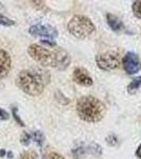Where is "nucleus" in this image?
Listing matches in <instances>:
<instances>
[{"label":"nucleus","instance_id":"obj_13","mask_svg":"<svg viewBox=\"0 0 141 159\" xmlns=\"http://www.w3.org/2000/svg\"><path fill=\"white\" fill-rule=\"evenodd\" d=\"M87 153V148L85 147H78L72 150V155L74 159H82Z\"/></svg>","mask_w":141,"mask_h":159},{"label":"nucleus","instance_id":"obj_4","mask_svg":"<svg viewBox=\"0 0 141 159\" xmlns=\"http://www.w3.org/2000/svg\"><path fill=\"white\" fill-rule=\"evenodd\" d=\"M68 31L74 37L84 39L90 36L96 30L93 22L83 15H74L68 22Z\"/></svg>","mask_w":141,"mask_h":159},{"label":"nucleus","instance_id":"obj_2","mask_svg":"<svg viewBox=\"0 0 141 159\" xmlns=\"http://www.w3.org/2000/svg\"><path fill=\"white\" fill-rule=\"evenodd\" d=\"M49 71L42 68H33L21 71L17 76V85L29 96L36 97L43 93L46 86L50 83Z\"/></svg>","mask_w":141,"mask_h":159},{"label":"nucleus","instance_id":"obj_24","mask_svg":"<svg viewBox=\"0 0 141 159\" xmlns=\"http://www.w3.org/2000/svg\"><path fill=\"white\" fill-rule=\"evenodd\" d=\"M6 154H7V152L4 150H0V157H3Z\"/></svg>","mask_w":141,"mask_h":159},{"label":"nucleus","instance_id":"obj_1","mask_svg":"<svg viewBox=\"0 0 141 159\" xmlns=\"http://www.w3.org/2000/svg\"><path fill=\"white\" fill-rule=\"evenodd\" d=\"M28 53L35 61L43 67H53L64 70L70 64V56L63 48L57 47L48 49L38 43H32L28 48Z\"/></svg>","mask_w":141,"mask_h":159},{"label":"nucleus","instance_id":"obj_8","mask_svg":"<svg viewBox=\"0 0 141 159\" xmlns=\"http://www.w3.org/2000/svg\"><path fill=\"white\" fill-rule=\"evenodd\" d=\"M72 78H73V81L75 82L76 84L82 85V86H91L92 84H93L92 78L85 68H82V67L75 68V70L73 71Z\"/></svg>","mask_w":141,"mask_h":159},{"label":"nucleus","instance_id":"obj_9","mask_svg":"<svg viewBox=\"0 0 141 159\" xmlns=\"http://www.w3.org/2000/svg\"><path fill=\"white\" fill-rule=\"evenodd\" d=\"M12 68L11 56L6 50L0 49V80L7 76Z\"/></svg>","mask_w":141,"mask_h":159},{"label":"nucleus","instance_id":"obj_18","mask_svg":"<svg viewBox=\"0 0 141 159\" xmlns=\"http://www.w3.org/2000/svg\"><path fill=\"white\" fill-rule=\"evenodd\" d=\"M20 159H39V157L35 152H27L24 155H21Z\"/></svg>","mask_w":141,"mask_h":159},{"label":"nucleus","instance_id":"obj_5","mask_svg":"<svg viewBox=\"0 0 141 159\" xmlns=\"http://www.w3.org/2000/svg\"><path fill=\"white\" fill-rule=\"evenodd\" d=\"M97 66L104 71H111L120 67V61L118 55L114 53H102L96 56Z\"/></svg>","mask_w":141,"mask_h":159},{"label":"nucleus","instance_id":"obj_20","mask_svg":"<svg viewBox=\"0 0 141 159\" xmlns=\"http://www.w3.org/2000/svg\"><path fill=\"white\" fill-rule=\"evenodd\" d=\"M106 142L108 143L109 145H111V147H114V145L117 144V137L115 135H109L108 137L106 138Z\"/></svg>","mask_w":141,"mask_h":159},{"label":"nucleus","instance_id":"obj_23","mask_svg":"<svg viewBox=\"0 0 141 159\" xmlns=\"http://www.w3.org/2000/svg\"><path fill=\"white\" fill-rule=\"evenodd\" d=\"M136 156H137L138 158L141 159V144L139 145V147H138L137 151H136Z\"/></svg>","mask_w":141,"mask_h":159},{"label":"nucleus","instance_id":"obj_16","mask_svg":"<svg viewBox=\"0 0 141 159\" xmlns=\"http://www.w3.org/2000/svg\"><path fill=\"white\" fill-rule=\"evenodd\" d=\"M15 21L7 17L3 16V15L0 14V25H4V27H11V25H14Z\"/></svg>","mask_w":141,"mask_h":159},{"label":"nucleus","instance_id":"obj_7","mask_svg":"<svg viewBox=\"0 0 141 159\" xmlns=\"http://www.w3.org/2000/svg\"><path fill=\"white\" fill-rule=\"evenodd\" d=\"M123 67L129 74H135L141 70V61L134 52H127L123 58Z\"/></svg>","mask_w":141,"mask_h":159},{"label":"nucleus","instance_id":"obj_6","mask_svg":"<svg viewBox=\"0 0 141 159\" xmlns=\"http://www.w3.org/2000/svg\"><path fill=\"white\" fill-rule=\"evenodd\" d=\"M29 33L34 37H46L48 39L53 40L57 37L58 32L55 28L49 25H35L29 29Z\"/></svg>","mask_w":141,"mask_h":159},{"label":"nucleus","instance_id":"obj_22","mask_svg":"<svg viewBox=\"0 0 141 159\" xmlns=\"http://www.w3.org/2000/svg\"><path fill=\"white\" fill-rule=\"evenodd\" d=\"M9 114L6 111V110L0 108V121H6V120L9 119Z\"/></svg>","mask_w":141,"mask_h":159},{"label":"nucleus","instance_id":"obj_21","mask_svg":"<svg viewBox=\"0 0 141 159\" xmlns=\"http://www.w3.org/2000/svg\"><path fill=\"white\" fill-rule=\"evenodd\" d=\"M48 159H66V158L63 157L61 154L52 152V153H50L49 155H48Z\"/></svg>","mask_w":141,"mask_h":159},{"label":"nucleus","instance_id":"obj_14","mask_svg":"<svg viewBox=\"0 0 141 159\" xmlns=\"http://www.w3.org/2000/svg\"><path fill=\"white\" fill-rule=\"evenodd\" d=\"M133 12H134V15L137 18L141 19V0H137V1L133 2L132 6Z\"/></svg>","mask_w":141,"mask_h":159},{"label":"nucleus","instance_id":"obj_15","mask_svg":"<svg viewBox=\"0 0 141 159\" xmlns=\"http://www.w3.org/2000/svg\"><path fill=\"white\" fill-rule=\"evenodd\" d=\"M87 153H91L92 155L99 156L102 154V148L98 144H91L87 148Z\"/></svg>","mask_w":141,"mask_h":159},{"label":"nucleus","instance_id":"obj_10","mask_svg":"<svg viewBox=\"0 0 141 159\" xmlns=\"http://www.w3.org/2000/svg\"><path fill=\"white\" fill-rule=\"evenodd\" d=\"M106 19H107V24H108L111 30L118 32V31H121L124 29V25H123L122 20L119 17L115 16V15L111 14V13H107Z\"/></svg>","mask_w":141,"mask_h":159},{"label":"nucleus","instance_id":"obj_25","mask_svg":"<svg viewBox=\"0 0 141 159\" xmlns=\"http://www.w3.org/2000/svg\"><path fill=\"white\" fill-rule=\"evenodd\" d=\"M7 156H9V158H12L13 157V153L9 152V153H7Z\"/></svg>","mask_w":141,"mask_h":159},{"label":"nucleus","instance_id":"obj_26","mask_svg":"<svg viewBox=\"0 0 141 159\" xmlns=\"http://www.w3.org/2000/svg\"><path fill=\"white\" fill-rule=\"evenodd\" d=\"M140 78H141V76H140Z\"/></svg>","mask_w":141,"mask_h":159},{"label":"nucleus","instance_id":"obj_17","mask_svg":"<svg viewBox=\"0 0 141 159\" xmlns=\"http://www.w3.org/2000/svg\"><path fill=\"white\" fill-rule=\"evenodd\" d=\"M30 141H31V135L29 134V133L25 132L24 134L21 135V138H20V142H21V144H24V145L27 147V145H29Z\"/></svg>","mask_w":141,"mask_h":159},{"label":"nucleus","instance_id":"obj_12","mask_svg":"<svg viewBox=\"0 0 141 159\" xmlns=\"http://www.w3.org/2000/svg\"><path fill=\"white\" fill-rule=\"evenodd\" d=\"M31 140L35 141L36 142L37 145H39V147H42L43 141H45V136L40 130H35V132L31 133Z\"/></svg>","mask_w":141,"mask_h":159},{"label":"nucleus","instance_id":"obj_19","mask_svg":"<svg viewBox=\"0 0 141 159\" xmlns=\"http://www.w3.org/2000/svg\"><path fill=\"white\" fill-rule=\"evenodd\" d=\"M13 117H14V119L16 120V122L18 123L20 126H25V123L22 122V120L20 119L18 114H17V107H13Z\"/></svg>","mask_w":141,"mask_h":159},{"label":"nucleus","instance_id":"obj_11","mask_svg":"<svg viewBox=\"0 0 141 159\" xmlns=\"http://www.w3.org/2000/svg\"><path fill=\"white\" fill-rule=\"evenodd\" d=\"M140 87H141V78L139 76V78H136L130 82V85L127 86V91L130 94H134Z\"/></svg>","mask_w":141,"mask_h":159},{"label":"nucleus","instance_id":"obj_3","mask_svg":"<svg viewBox=\"0 0 141 159\" xmlns=\"http://www.w3.org/2000/svg\"><path fill=\"white\" fill-rule=\"evenodd\" d=\"M76 111L83 121L94 123L101 121L106 114V107L99 99L92 96L82 97L76 102Z\"/></svg>","mask_w":141,"mask_h":159}]
</instances>
